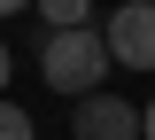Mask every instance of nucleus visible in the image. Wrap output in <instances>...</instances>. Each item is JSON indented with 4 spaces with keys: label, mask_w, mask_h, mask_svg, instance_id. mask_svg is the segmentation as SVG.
I'll return each instance as SVG.
<instances>
[{
    "label": "nucleus",
    "mask_w": 155,
    "mask_h": 140,
    "mask_svg": "<svg viewBox=\"0 0 155 140\" xmlns=\"http://www.w3.org/2000/svg\"><path fill=\"white\" fill-rule=\"evenodd\" d=\"M116 62H109V47H101V23H70V31H47L39 39V78L54 86V94H93L101 78H109Z\"/></svg>",
    "instance_id": "f257e3e1"
},
{
    "label": "nucleus",
    "mask_w": 155,
    "mask_h": 140,
    "mask_svg": "<svg viewBox=\"0 0 155 140\" xmlns=\"http://www.w3.org/2000/svg\"><path fill=\"white\" fill-rule=\"evenodd\" d=\"M101 47L124 70H155V0H124L109 23H101Z\"/></svg>",
    "instance_id": "f03ea898"
},
{
    "label": "nucleus",
    "mask_w": 155,
    "mask_h": 140,
    "mask_svg": "<svg viewBox=\"0 0 155 140\" xmlns=\"http://www.w3.org/2000/svg\"><path fill=\"white\" fill-rule=\"evenodd\" d=\"M70 140H140V109L109 86H93L70 101Z\"/></svg>",
    "instance_id": "7ed1b4c3"
},
{
    "label": "nucleus",
    "mask_w": 155,
    "mask_h": 140,
    "mask_svg": "<svg viewBox=\"0 0 155 140\" xmlns=\"http://www.w3.org/2000/svg\"><path fill=\"white\" fill-rule=\"evenodd\" d=\"M39 8V23L47 31H70V23H93V0H31Z\"/></svg>",
    "instance_id": "20e7f679"
},
{
    "label": "nucleus",
    "mask_w": 155,
    "mask_h": 140,
    "mask_svg": "<svg viewBox=\"0 0 155 140\" xmlns=\"http://www.w3.org/2000/svg\"><path fill=\"white\" fill-rule=\"evenodd\" d=\"M0 140H39V125H31V109H16L8 94H0Z\"/></svg>",
    "instance_id": "39448f33"
},
{
    "label": "nucleus",
    "mask_w": 155,
    "mask_h": 140,
    "mask_svg": "<svg viewBox=\"0 0 155 140\" xmlns=\"http://www.w3.org/2000/svg\"><path fill=\"white\" fill-rule=\"evenodd\" d=\"M140 140H155V101H147V109H140Z\"/></svg>",
    "instance_id": "423d86ee"
},
{
    "label": "nucleus",
    "mask_w": 155,
    "mask_h": 140,
    "mask_svg": "<svg viewBox=\"0 0 155 140\" xmlns=\"http://www.w3.org/2000/svg\"><path fill=\"white\" fill-rule=\"evenodd\" d=\"M23 8H31V0H0V16H23Z\"/></svg>",
    "instance_id": "0eeeda50"
},
{
    "label": "nucleus",
    "mask_w": 155,
    "mask_h": 140,
    "mask_svg": "<svg viewBox=\"0 0 155 140\" xmlns=\"http://www.w3.org/2000/svg\"><path fill=\"white\" fill-rule=\"evenodd\" d=\"M0 86H8V47H0Z\"/></svg>",
    "instance_id": "6e6552de"
}]
</instances>
